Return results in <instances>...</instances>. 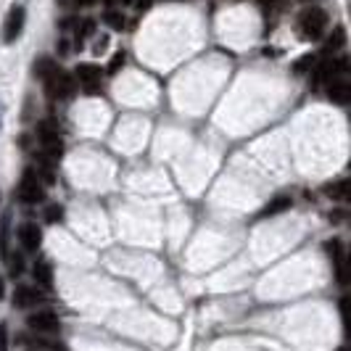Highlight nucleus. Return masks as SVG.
<instances>
[{
	"label": "nucleus",
	"mask_w": 351,
	"mask_h": 351,
	"mask_svg": "<svg viewBox=\"0 0 351 351\" xmlns=\"http://www.w3.org/2000/svg\"><path fill=\"white\" fill-rule=\"evenodd\" d=\"M27 325L37 330V333H56L58 330V317L53 312H35V315L27 319Z\"/></svg>",
	"instance_id": "nucleus-7"
},
{
	"label": "nucleus",
	"mask_w": 351,
	"mask_h": 351,
	"mask_svg": "<svg viewBox=\"0 0 351 351\" xmlns=\"http://www.w3.org/2000/svg\"><path fill=\"white\" fill-rule=\"evenodd\" d=\"M122 3H132V0H122Z\"/></svg>",
	"instance_id": "nucleus-24"
},
{
	"label": "nucleus",
	"mask_w": 351,
	"mask_h": 351,
	"mask_svg": "<svg viewBox=\"0 0 351 351\" xmlns=\"http://www.w3.org/2000/svg\"><path fill=\"white\" fill-rule=\"evenodd\" d=\"M104 3H108V0H104Z\"/></svg>",
	"instance_id": "nucleus-26"
},
{
	"label": "nucleus",
	"mask_w": 351,
	"mask_h": 351,
	"mask_svg": "<svg viewBox=\"0 0 351 351\" xmlns=\"http://www.w3.org/2000/svg\"><path fill=\"white\" fill-rule=\"evenodd\" d=\"M40 143H43V156H48L51 161H56L64 151L61 135H58V130L51 122L40 124Z\"/></svg>",
	"instance_id": "nucleus-4"
},
{
	"label": "nucleus",
	"mask_w": 351,
	"mask_h": 351,
	"mask_svg": "<svg viewBox=\"0 0 351 351\" xmlns=\"http://www.w3.org/2000/svg\"><path fill=\"white\" fill-rule=\"evenodd\" d=\"M341 45H343V29L338 27V29H335V37L328 40V51H335V48H341Z\"/></svg>",
	"instance_id": "nucleus-14"
},
{
	"label": "nucleus",
	"mask_w": 351,
	"mask_h": 351,
	"mask_svg": "<svg viewBox=\"0 0 351 351\" xmlns=\"http://www.w3.org/2000/svg\"><path fill=\"white\" fill-rule=\"evenodd\" d=\"M341 315H343V325H346V330H349V299L341 301Z\"/></svg>",
	"instance_id": "nucleus-21"
},
{
	"label": "nucleus",
	"mask_w": 351,
	"mask_h": 351,
	"mask_svg": "<svg viewBox=\"0 0 351 351\" xmlns=\"http://www.w3.org/2000/svg\"><path fill=\"white\" fill-rule=\"evenodd\" d=\"M0 351H8V328L0 325Z\"/></svg>",
	"instance_id": "nucleus-20"
},
{
	"label": "nucleus",
	"mask_w": 351,
	"mask_h": 351,
	"mask_svg": "<svg viewBox=\"0 0 351 351\" xmlns=\"http://www.w3.org/2000/svg\"><path fill=\"white\" fill-rule=\"evenodd\" d=\"M328 251L333 254V264H335V278L341 285H346L349 282V272H346V254H343V246L333 241V243H328Z\"/></svg>",
	"instance_id": "nucleus-8"
},
{
	"label": "nucleus",
	"mask_w": 351,
	"mask_h": 351,
	"mask_svg": "<svg viewBox=\"0 0 351 351\" xmlns=\"http://www.w3.org/2000/svg\"><path fill=\"white\" fill-rule=\"evenodd\" d=\"M40 301H43V293L37 288H32V285H19L16 293H14V304L16 306H35Z\"/></svg>",
	"instance_id": "nucleus-10"
},
{
	"label": "nucleus",
	"mask_w": 351,
	"mask_h": 351,
	"mask_svg": "<svg viewBox=\"0 0 351 351\" xmlns=\"http://www.w3.org/2000/svg\"><path fill=\"white\" fill-rule=\"evenodd\" d=\"M32 275H35V280L40 282V285H45V288L53 285V269L48 262H37L35 269H32Z\"/></svg>",
	"instance_id": "nucleus-11"
},
{
	"label": "nucleus",
	"mask_w": 351,
	"mask_h": 351,
	"mask_svg": "<svg viewBox=\"0 0 351 351\" xmlns=\"http://www.w3.org/2000/svg\"><path fill=\"white\" fill-rule=\"evenodd\" d=\"M151 8V0H138V11H148Z\"/></svg>",
	"instance_id": "nucleus-22"
},
{
	"label": "nucleus",
	"mask_w": 351,
	"mask_h": 351,
	"mask_svg": "<svg viewBox=\"0 0 351 351\" xmlns=\"http://www.w3.org/2000/svg\"><path fill=\"white\" fill-rule=\"evenodd\" d=\"M77 80H80V85H82V90H85L88 95L101 93V69H98V66H93V64L77 66Z\"/></svg>",
	"instance_id": "nucleus-6"
},
{
	"label": "nucleus",
	"mask_w": 351,
	"mask_h": 351,
	"mask_svg": "<svg viewBox=\"0 0 351 351\" xmlns=\"http://www.w3.org/2000/svg\"><path fill=\"white\" fill-rule=\"evenodd\" d=\"M43 182H40V175H37L35 169H27L24 175H21V182H19V198L24 201V204H40L43 201Z\"/></svg>",
	"instance_id": "nucleus-3"
},
{
	"label": "nucleus",
	"mask_w": 351,
	"mask_h": 351,
	"mask_svg": "<svg viewBox=\"0 0 351 351\" xmlns=\"http://www.w3.org/2000/svg\"><path fill=\"white\" fill-rule=\"evenodd\" d=\"M325 27H328V14L322 8L309 5V8H304L299 14V29L306 40H319L322 32H325Z\"/></svg>",
	"instance_id": "nucleus-2"
},
{
	"label": "nucleus",
	"mask_w": 351,
	"mask_h": 351,
	"mask_svg": "<svg viewBox=\"0 0 351 351\" xmlns=\"http://www.w3.org/2000/svg\"><path fill=\"white\" fill-rule=\"evenodd\" d=\"M45 217H48V222H61V217H64V209H61V206H51Z\"/></svg>",
	"instance_id": "nucleus-15"
},
{
	"label": "nucleus",
	"mask_w": 351,
	"mask_h": 351,
	"mask_svg": "<svg viewBox=\"0 0 351 351\" xmlns=\"http://www.w3.org/2000/svg\"><path fill=\"white\" fill-rule=\"evenodd\" d=\"M325 193L330 195V198H335V201H346V198H349V182L341 180V182H335V185H328Z\"/></svg>",
	"instance_id": "nucleus-13"
},
{
	"label": "nucleus",
	"mask_w": 351,
	"mask_h": 351,
	"mask_svg": "<svg viewBox=\"0 0 351 351\" xmlns=\"http://www.w3.org/2000/svg\"><path fill=\"white\" fill-rule=\"evenodd\" d=\"M19 235H21V243H24V248H27V251H37V248H40L43 232H40V228H37L35 222H27V225H21Z\"/></svg>",
	"instance_id": "nucleus-9"
},
{
	"label": "nucleus",
	"mask_w": 351,
	"mask_h": 351,
	"mask_svg": "<svg viewBox=\"0 0 351 351\" xmlns=\"http://www.w3.org/2000/svg\"><path fill=\"white\" fill-rule=\"evenodd\" d=\"M119 66H124V53H117V56L111 58V66H108V71H111V74H117V71H119Z\"/></svg>",
	"instance_id": "nucleus-17"
},
{
	"label": "nucleus",
	"mask_w": 351,
	"mask_h": 351,
	"mask_svg": "<svg viewBox=\"0 0 351 351\" xmlns=\"http://www.w3.org/2000/svg\"><path fill=\"white\" fill-rule=\"evenodd\" d=\"M24 19H27V11H24L21 5H14V8L8 11L5 27H3V40H5V43H14V40L21 35V29H24Z\"/></svg>",
	"instance_id": "nucleus-5"
},
{
	"label": "nucleus",
	"mask_w": 351,
	"mask_h": 351,
	"mask_svg": "<svg viewBox=\"0 0 351 351\" xmlns=\"http://www.w3.org/2000/svg\"><path fill=\"white\" fill-rule=\"evenodd\" d=\"M74 3H77V5H93L95 0H74Z\"/></svg>",
	"instance_id": "nucleus-23"
},
{
	"label": "nucleus",
	"mask_w": 351,
	"mask_h": 351,
	"mask_svg": "<svg viewBox=\"0 0 351 351\" xmlns=\"http://www.w3.org/2000/svg\"><path fill=\"white\" fill-rule=\"evenodd\" d=\"M108 24H111V27H114V29H122L124 27V19H122V14H108Z\"/></svg>",
	"instance_id": "nucleus-19"
},
{
	"label": "nucleus",
	"mask_w": 351,
	"mask_h": 351,
	"mask_svg": "<svg viewBox=\"0 0 351 351\" xmlns=\"http://www.w3.org/2000/svg\"><path fill=\"white\" fill-rule=\"evenodd\" d=\"M341 351H349V349H341Z\"/></svg>",
	"instance_id": "nucleus-25"
},
{
	"label": "nucleus",
	"mask_w": 351,
	"mask_h": 351,
	"mask_svg": "<svg viewBox=\"0 0 351 351\" xmlns=\"http://www.w3.org/2000/svg\"><path fill=\"white\" fill-rule=\"evenodd\" d=\"M259 5H262L264 11H269V14H272V11H278V8H280L282 0H259Z\"/></svg>",
	"instance_id": "nucleus-18"
},
{
	"label": "nucleus",
	"mask_w": 351,
	"mask_h": 351,
	"mask_svg": "<svg viewBox=\"0 0 351 351\" xmlns=\"http://www.w3.org/2000/svg\"><path fill=\"white\" fill-rule=\"evenodd\" d=\"M309 66H315V56H304L299 64H296V71L301 74V71H306Z\"/></svg>",
	"instance_id": "nucleus-16"
},
{
	"label": "nucleus",
	"mask_w": 351,
	"mask_h": 351,
	"mask_svg": "<svg viewBox=\"0 0 351 351\" xmlns=\"http://www.w3.org/2000/svg\"><path fill=\"white\" fill-rule=\"evenodd\" d=\"M37 74L43 77L45 82V93L53 101H64V98H71L74 95V80H71L66 71L61 69L58 64H53L51 58H43L37 64Z\"/></svg>",
	"instance_id": "nucleus-1"
},
{
	"label": "nucleus",
	"mask_w": 351,
	"mask_h": 351,
	"mask_svg": "<svg viewBox=\"0 0 351 351\" xmlns=\"http://www.w3.org/2000/svg\"><path fill=\"white\" fill-rule=\"evenodd\" d=\"M291 209V198L288 195H278L267 209L262 211V217H275V214H280V211Z\"/></svg>",
	"instance_id": "nucleus-12"
}]
</instances>
